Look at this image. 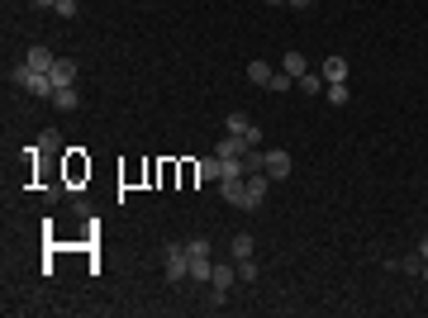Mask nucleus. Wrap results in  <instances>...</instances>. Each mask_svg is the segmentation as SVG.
<instances>
[{
    "mask_svg": "<svg viewBox=\"0 0 428 318\" xmlns=\"http://www.w3.org/2000/svg\"><path fill=\"white\" fill-rule=\"evenodd\" d=\"M38 152L57 157V152H62V133H57V129H43V133H38Z\"/></svg>",
    "mask_w": 428,
    "mask_h": 318,
    "instance_id": "nucleus-14",
    "label": "nucleus"
},
{
    "mask_svg": "<svg viewBox=\"0 0 428 318\" xmlns=\"http://www.w3.org/2000/svg\"><path fill=\"white\" fill-rule=\"evenodd\" d=\"M48 77H53V86H77V62H72V57H57Z\"/></svg>",
    "mask_w": 428,
    "mask_h": 318,
    "instance_id": "nucleus-6",
    "label": "nucleus"
},
{
    "mask_svg": "<svg viewBox=\"0 0 428 318\" xmlns=\"http://www.w3.org/2000/svg\"><path fill=\"white\" fill-rule=\"evenodd\" d=\"M419 276H424V280H428V262H424V271H419Z\"/></svg>",
    "mask_w": 428,
    "mask_h": 318,
    "instance_id": "nucleus-27",
    "label": "nucleus"
},
{
    "mask_svg": "<svg viewBox=\"0 0 428 318\" xmlns=\"http://www.w3.org/2000/svg\"><path fill=\"white\" fill-rule=\"evenodd\" d=\"M291 171H295V161H291V152H286V148L267 152V176H271V181H286Z\"/></svg>",
    "mask_w": 428,
    "mask_h": 318,
    "instance_id": "nucleus-4",
    "label": "nucleus"
},
{
    "mask_svg": "<svg viewBox=\"0 0 428 318\" xmlns=\"http://www.w3.org/2000/svg\"><path fill=\"white\" fill-rule=\"evenodd\" d=\"M53 109H77L81 105V95H77V86H57L53 90V100H48Z\"/></svg>",
    "mask_w": 428,
    "mask_h": 318,
    "instance_id": "nucleus-12",
    "label": "nucleus"
},
{
    "mask_svg": "<svg viewBox=\"0 0 428 318\" xmlns=\"http://www.w3.org/2000/svg\"><path fill=\"white\" fill-rule=\"evenodd\" d=\"M247 129H252V119H243V114H229V119H224V133H238V138H247Z\"/></svg>",
    "mask_w": 428,
    "mask_h": 318,
    "instance_id": "nucleus-19",
    "label": "nucleus"
},
{
    "mask_svg": "<svg viewBox=\"0 0 428 318\" xmlns=\"http://www.w3.org/2000/svg\"><path fill=\"white\" fill-rule=\"evenodd\" d=\"M238 266V280L243 285H252V280H257V262H252V257H243V262H234Z\"/></svg>",
    "mask_w": 428,
    "mask_h": 318,
    "instance_id": "nucleus-20",
    "label": "nucleus"
},
{
    "mask_svg": "<svg viewBox=\"0 0 428 318\" xmlns=\"http://www.w3.org/2000/svg\"><path fill=\"white\" fill-rule=\"evenodd\" d=\"M195 181H219V157H200L195 161Z\"/></svg>",
    "mask_w": 428,
    "mask_h": 318,
    "instance_id": "nucleus-15",
    "label": "nucleus"
},
{
    "mask_svg": "<svg viewBox=\"0 0 428 318\" xmlns=\"http://www.w3.org/2000/svg\"><path fill=\"white\" fill-rule=\"evenodd\" d=\"M243 257H252V238H247V233L234 238V262H243Z\"/></svg>",
    "mask_w": 428,
    "mask_h": 318,
    "instance_id": "nucleus-21",
    "label": "nucleus"
},
{
    "mask_svg": "<svg viewBox=\"0 0 428 318\" xmlns=\"http://www.w3.org/2000/svg\"><path fill=\"white\" fill-rule=\"evenodd\" d=\"M162 276H167L171 285L190 280V257H186V242H167V252H162Z\"/></svg>",
    "mask_w": 428,
    "mask_h": 318,
    "instance_id": "nucleus-1",
    "label": "nucleus"
},
{
    "mask_svg": "<svg viewBox=\"0 0 428 318\" xmlns=\"http://www.w3.org/2000/svg\"><path fill=\"white\" fill-rule=\"evenodd\" d=\"M53 10L62 15V19H77V15H81V0H57Z\"/></svg>",
    "mask_w": 428,
    "mask_h": 318,
    "instance_id": "nucleus-22",
    "label": "nucleus"
},
{
    "mask_svg": "<svg viewBox=\"0 0 428 318\" xmlns=\"http://www.w3.org/2000/svg\"><path fill=\"white\" fill-rule=\"evenodd\" d=\"M295 86H300L305 95H323V86H328V81H323V77H314V72H305V77L295 81Z\"/></svg>",
    "mask_w": 428,
    "mask_h": 318,
    "instance_id": "nucleus-16",
    "label": "nucleus"
},
{
    "mask_svg": "<svg viewBox=\"0 0 428 318\" xmlns=\"http://www.w3.org/2000/svg\"><path fill=\"white\" fill-rule=\"evenodd\" d=\"M267 5H286V0H267Z\"/></svg>",
    "mask_w": 428,
    "mask_h": 318,
    "instance_id": "nucleus-28",
    "label": "nucleus"
},
{
    "mask_svg": "<svg viewBox=\"0 0 428 318\" xmlns=\"http://www.w3.org/2000/svg\"><path fill=\"white\" fill-rule=\"evenodd\" d=\"M291 86H295V77H286V72H276L267 90H276V95H281V90H291Z\"/></svg>",
    "mask_w": 428,
    "mask_h": 318,
    "instance_id": "nucleus-23",
    "label": "nucleus"
},
{
    "mask_svg": "<svg viewBox=\"0 0 428 318\" xmlns=\"http://www.w3.org/2000/svg\"><path fill=\"white\" fill-rule=\"evenodd\" d=\"M281 72L300 81V77H305V72H309V62H305V53H286V57H281Z\"/></svg>",
    "mask_w": 428,
    "mask_h": 318,
    "instance_id": "nucleus-13",
    "label": "nucleus"
},
{
    "mask_svg": "<svg viewBox=\"0 0 428 318\" xmlns=\"http://www.w3.org/2000/svg\"><path fill=\"white\" fill-rule=\"evenodd\" d=\"M210 276H214V262H190V280L195 285H210Z\"/></svg>",
    "mask_w": 428,
    "mask_h": 318,
    "instance_id": "nucleus-18",
    "label": "nucleus"
},
{
    "mask_svg": "<svg viewBox=\"0 0 428 318\" xmlns=\"http://www.w3.org/2000/svg\"><path fill=\"white\" fill-rule=\"evenodd\" d=\"M29 5H38V10H53L57 0H29Z\"/></svg>",
    "mask_w": 428,
    "mask_h": 318,
    "instance_id": "nucleus-24",
    "label": "nucleus"
},
{
    "mask_svg": "<svg viewBox=\"0 0 428 318\" xmlns=\"http://www.w3.org/2000/svg\"><path fill=\"white\" fill-rule=\"evenodd\" d=\"M219 195H224V205L252 214V200H247V176H243V181H219Z\"/></svg>",
    "mask_w": 428,
    "mask_h": 318,
    "instance_id": "nucleus-2",
    "label": "nucleus"
},
{
    "mask_svg": "<svg viewBox=\"0 0 428 318\" xmlns=\"http://www.w3.org/2000/svg\"><path fill=\"white\" fill-rule=\"evenodd\" d=\"M323 100H328V105H348L352 86H348V81H328V86H323Z\"/></svg>",
    "mask_w": 428,
    "mask_h": 318,
    "instance_id": "nucleus-11",
    "label": "nucleus"
},
{
    "mask_svg": "<svg viewBox=\"0 0 428 318\" xmlns=\"http://www.w3.org/2000/svg\"><path fill=\"white\" fill-rule=\"evenodd\" d=\"M243 152H247V138H238V133H224L214 143V157H243Z\"/></svg>",
    "mask_w": 428,
    "mask_h": 318,
    "instance_id": "nucleus-5",
    "label": "nucleus"
},
{
    "mask_svg": "<svg viewBox=\"0 0 428 318\" xmlns=\"http://www.w3.org/2000/svg\"><path fill=\"white\" fill-rule=\"evenodd\" d=\"M186 257H190V262H210V242H205V238H190L186 242Z\"/></svg>",
    "mask_w": 428,
    "mask_h": 318,
    "instance_id": "nucleus-17",
    "label": "nucleus"
},
{
    "mask_svg": "<svg viewBox=\"0 0 428 318\" xmlns=\"http://www.w3.org/2000/svg\"><path fill=\"white\" fill-rule=\"evenodd\" d=\"M276 186L267 171H247V200H252V209H262L267 205V190Z\"/></svg>",
    "mask_w": 428,
    "mask_h": 318,
    "instance_id": "nucleus-3",
    "label": "nucleus"
},
{
    "mask_svg": "<svg viewBox=\"0 0 428 318\" xmlns=\"http://www.w3.org/2000/svg\"><path fill=\"white\" fill-rule=\"evenodd\" d=\"M319 77L323 81H348V57H323V67H319Z\"/></svg>",
    "mask_w": 428,
    "mask_h": 318,
    "instance_id": "nucleus-7",
    "label": "nucleus"
},
{
    "mask_svg": "<svg viewBox=\"0 0 428 318\" xmlns=\"http://www.w3.org/2000/svg\"><path fill=\"white\" fill-rule=\"evenodd\" d=\"M24 62H29V67H33V72H53V62H57V57L48 53L43 43H33V48H29V53H24Z\"/></svg>",
    "mask_w": 428,
    "mask_h": 318,
    "instance_id": "nucleus-8",
    "label": "nucleus"
},
{
    "mask_svg": "<svg viewBox=\"0 0 428 318\" xmlns=\"http://www.w3.org/2000/svg\"><path fill=\"white\" fill-rule=\"evenodd\" d=\"M271 77H276V72H271V62H262V57H257V62H247V81H252V86H262V90H267Z\"/></svg>",
    "mask_w": 428,
    "mask_h": 318,
    "instance_id": "nucleus-10",
    "label": "nucleus"
},
{
    "mask_svg": "<svg viewBox=\"0 0 428 318\" xmlns=\"http://www.w3.org/2000/svg\"><path fill=\"white\" fill-rule=\"evenodd\" d=\"M286 5H295V10H309V5H314V0H286Z\"/></svg>",
    "mask_w": 428,
    "mask_h": 318,
    "instance_id": "nucleus-25",
    "label": "nucleus"
},
{
    "mask_svg": "<svg viewBox=\"0 0 428 318\" xmlns=\"http://www.w3.org/2000/svg\"><path fill=\"white\" fill-rule=\"evenodd\" d=\"M234 280H238V266H234V262H229V266H214V276H210V285H214V290H224V294H229V290H234Z\"/></svg>",
    "mask_w": 428,
    "mask_h": 318,
    "instance_id": "nucleus-9",
    "label": "nucleus"
},
{
    "mask_svg": "<svg viewBox=\"0 0 428 318\" xmlns=\"http://www.w3.org/2000/svg\"><path fill=\"white\" fill-rule=\"evenodd\" d=\"M419 257H424V262H428V238H424V242H419Z\"/></svg>",
    "mask_w": 428,
    "mask_h": 318,
    "instance_id": "nucleus-26",
    "label": "nucleus"
}]
</instances>
